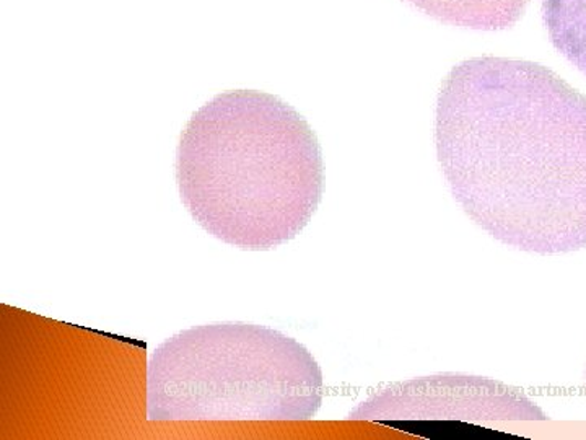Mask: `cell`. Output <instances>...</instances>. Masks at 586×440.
<instances>
[{"label": "cell", "mask_w": 586, "mask_h": 440, "mask_svg": "<svg viewBox=\"0 0 586 440\" xmlns=\"http://www.w3.org/2000/svg\"><path fill=\"white\" fill-rule=\"evenodd\" d=\"M435 144L454 201L506 247L586 248V96L522 59H467L436 99Z\"/></svg>", "instance_id": "cell-1"}, {"label": "cell", "mask_w": 586, "mask_h": 440, "mask_svg": "<svg viewBox=\"0 0 586 440\" xmlns=\"http://www.w3.org/2000/svg\"><path fill=\"white\" fill-rule=\"evenodd\" d=\"M183 206L217 241L267 252L294 241L325 186L320 142L279 96L234 90L201 106L176 152Z\"/></svg>", "instance_id": "cell-2"}, {"label": "cell", "mask_w": 586, "mask_h": 440, "mask_svg": "<svg viewBox=\"0 0 586 440\" xmlns=\"http://www.w3.org/2000/svg\"><path fill=\"white\" fill-rule=\"evenodd\" d=\"M313 355L261 325L194 327L162 342L147 369L151 421H307L322 403Z\"/></svg>", "instance_id": "cell-3"}, {"label": "cell", "mask_w": 586, "mask_h": 440, "mask_svg": "<svg viewBox=\"0 0 586 440\" xmlns=\"http://www.w3.org/2000/svg\"><path fill=\"white\" fill-rule=\"evenodd\" d=\"M349 419L380 422L436 440L508 439L546 421L522 391L484 377L442 374L394 383L360 403Z\"/></svg>", "instance_id": "cell-4"}, {"label": "cell", "mask_w": 586, "mask_h": 440, "mask_svg": "<svg viewBox=\"0 0 586 440\" xmlns=\"http://www.w3.org/2000/svg\"><path fill=\"white\" fill-rule=\"evenodd\" d=\"M412 9L446 25L466 30H508L518 23L530 0H404Z\"/></svg>", "instance_id": "cell-5"}, {"label": "cell", "mask_w": 586, "mask_h": 440, "mask_svg": "<svg viewBox=\"0 0 586 440\" xmlns=\"http://www.w3.org/2000/svg\"><path fill=\"white\" fill-rule=\"evenodd\" d=\"M551 43L586 75V0H543Z\"/></svg>", "instance_id": "cell-6"}]
</instances>
